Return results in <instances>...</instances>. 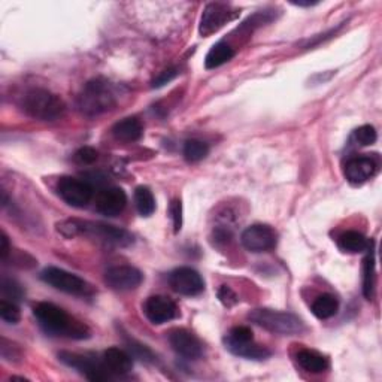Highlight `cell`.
I'll return each mask as SVG.
<instances>
[{
  "mask_svg": "<svg viewBox=\"0 0 382 382\" xmlns=\"http://www.w3.org/2000/svg\"><path fill=\"white\" fill-rule=\"evenodd\" d=\"M57 191L62 199L74 208L87 206L93 197V187L89 181L63 176L57 182Z\"/></svg>",
  "mask_w": 382,
  "mask_h": 382,
  "instance_id": "obj_8",
  "label": "cell"
},
{
  "mask_svg": "<svg viewBox=\"0 0 382 382\" xmlns=\"http://www.w3.org/2000/svg\"><path fill=\"white\" fill-rule=\"evenodd\" d=\"M176 75H178V70H176V69H174V67H172V69H166V70H163V72H162L157 78L154 79L152 87H155V89L163 87L164 84L171 82Z\"/></svg>",
  "mask_w": 382,
  "mask_h": 382,
  "instance_id": "obj_33",
  "label": "cell"
},
{
  "mask_svg": "<svg viewBox=\"0 0 382 382\" xmlns=\"http://www.w3.org/2000/svg\"><path fill=\"white\" fill-rule=\"evenodd\" d=\"M40 279L44 281L45 284L54 287L55 290H60L67 294L86 297L94 293L93 287L87 281H84L78 275L63 271V269H59V267L45 269V271L40 274Z\"/></svg>",
  "mask_w": 382,
  "mask_h": 382,
  "instance_id": "obj_6",
  "label": "cell"
},
{
  "mask_svg": "<svg viewBox=\"0 0 382 382\" xmlns=\"http://www.w3.org/2000/svg\"><path fill=\"white\" fill-rule=\"evenodd\" d=\"M0 317L9 324H17L21 318L20 308L13 302H9L6 299L0 300Z\"/></svg>",
  "mask_w": 382,
  "mask_h": 382,
  "instance_id": "obj_28",
  "label": "cell"
},
{
  "mask_svg": "<svg viewBox=\"0 0 382 382\" xmlns=\"http://www.w3.org/2000/svg\"><path fill=\"white\" fill-rule=\"evenodd\" d=\"M276 237V232L269 225L254 224L242 233L240 240H242V245L251 252H266L275 248Z\"/></svg>",
  "mask_w": 382,
  "mask_h": 382,
  "instance_id": "obj_9",
  "label": "cell"
},
{
  "mask_svg": "<svg viewBox=\"0 0 382 382\" xmlns=\"http://www.w3.org/2000/svg\"><path fill=\"white\" fill-rule=\"evenodd\" d=\"M135 205L137 212L142 217H150L152 215V212L155 210V201L154 196L147 187H137L135 191Z\"/></svg>",
  "mask_w": 382,
  "mask_h": 382,
  "instance_id": "obj_25",
  "label": "cell"
},
{
  "mask_svg": "<svg viewBox=\"0 0 382 382\" xmlns=\"http://www.w3.org/2000/svg\"><path fill=\"white\" fill-rule=\"evenodd\" d=\"M352 139H354V142L360 147H369V145H373L376 142L378 135H376V130H375L373 125L366 124V125L359 127V129L354 132Z\"/></svg>",
  "mask_w": 382,
  "mask_h": 382,
  "instance_id": "obj_27",
  "label": "cell"
},
{
  "mask_svg": "<svg viewBox=\"0 0 382 382\" xmlns=\"http://www.w3.org/2000/svg\"><path fill=\"white\" fill-rule=\"evenodd\" d=\"M169 344L184 359L197 360L203 356L202 342L186 329H175L169 333Z\"/></svg>",
  "mask_w": 382,
  "mask_h": 382,
  "instance_id": "obj_14",
  "label": "cell"
},
{
  "mask_svg": "<svg viewBox=\"0 0 382 382\" xmlns=\"http://www.w3.org/2000/svg\"><path fill=\"white\" fill-rule=\"evenodd\" d=\"M225 348H227L232 354L239 357H244L248 360H264L271 356V351L267 348L257 345L254 342V339L251 341H232V339H224Z\"/></svg>",
  "mask_w": 382,
  "mask_h": 382,
  "instance_id": "obj_17",
  "label": "cell"
},
{
  "mask_svg": "<svg viewBox=\"0 0 382 382\" xmlns=\"http://www.w3.org/2000/svg\"><path fill=\"white\" fill-rule=\"evenodd\" d=\"M209 152V147L202 142V140L197 139H190L184 145V157H186L189 162H201L203 160Z\"/></svg>",
  "mask_w": 382,
  "mask_h": 382,
  "instance_id": "obj_26",
  "label": "cell"
},
{
  "mask_svg": "<svg viewBox=\"0 0 382 382\" xmlns=\"http://www.w3.org/2000/svg\"><path fill=\"white\" fill-rule=\"evenodd\" d=\"M142 274L133 266H116L105 274L106 286L116 291H130L142 284Z\"/></svg>",
  "mask_w": 382,
  "mask_h": 382,
  "instance_id": "obj_10",
  "label": "cell"
},
{
  "mask_svg": "<svg viewBox=\"0 0 382 382\" xmlns=\"http://www.w3.org/2000/svg\"><path fill=\"white\" fill-rule=\"evenodd\" d=\"M127 205V196L118 187H108L96 197V209L106 217H117Z\"/></svg>",
  "mask_w": 382,
  "mask_h": 382,
  "instance_id": "obj_16",
  "label": "cell"
},
{
  "mask_svg": "<svg viewBox=\"0 0 382 382\" xmlns=\"http://www.w3.org/2000/svg\"><path fill=\"white\" fill-rule=\"evenodd\" d=\"M248 317L252 322H256L264 330L278 335L294 336L305 330V325L299 317L290 313H282V310L263 308L252 310Z\"/></svg>",
  "mask_w": 382,
  "mask_h": 382,
  "instance_id": "obj_5",
  "label": "cell"
},
{
  "mask_svg": "<svg viewBox=\"0 0 382 382\" xmlns=\"http://www.w3.org/2000/svg\"><path fill=\"white\" fill-rule=\"evenodd\" d=\"M296 360L303 371L310 373H322L329 369V360L315 349H300L296 354Z\"/></svg>",
  "mask_w": 382,
  "mask_h": 382,
  "instance_id": "obj_19",
  "label": "cell"
},
{
  "mask_svg": "<svg viewBox=\"0 0 382 382\" xmlns=\"http://www.w3.org/2000/svg\"><path fill=\"white\" fill-rule=\"evenodd\" d=\"M337 247L341 248V251H344V252L359 254V252H363L369 248L371 242H369V239L364 237L361 233L349 230V232H345L344 235H341V237L337 239Z\"/></svg>",
  "mask_w": 382,
  "mask_h": 382,
  "instance_id": "obj_21",
  "label": "cell"
},
{
  "mask_svg": "<svg viewBox=\"0 0 382 382\" xmlns=\"http://www.w3.org/2000/svg\"><path fill=\"white\" fill-rule=\"evenodd\" d=\"M378 172V163L372 159L363 155V157H354L345 164V178L352 186H361L366 181L373 178Z\"/></svg>",
  "mask_w": 382,
  "mask_h": 382,
  "instance_id": "obj_15",
  "label": "cell"
},
{
  "mask_svg": "<svg viewBox=\"0 0 382 382\" xmlns=\"http://www.w3.org/2000/svg\"><path fill=\"white\" fill-rule=\"evenodd\" d=\"M27 116L40 121H55L64 116L66 105L62 99L48 90L33 89L27 91L21 101Z\"/></svg>",
  "mask_w": 382,
  "mask_h": 382,
  "instance_id": "obj_3",
  "label": "cell"
},
{
  "mask_svg": "<svg viewBox=\"0 0 382 382\" xmlns=\"http://www.w3.org/2000/svg\"><path fill=\"white\" fill-rule=\"evenodd\" d=\"M103 361L109 369V372L114 376L127 375L133 367V361H132V357L129 356V354L120 348H116V347L108 348L103 352Z\"/></svg>",
  "mask_w": 382,
  "mask_h": 382,
  "instance_id": "obj_18",
  "label": "cell"
},
{
  "mask_svg": "<svg viewBox=\"0 0 382 382\" xmlns=\"http://www.w3.org/2000/svg\"><path fill=\"white\" fill-rule=\"evenodd\" d=\"M169 284L172 290L182 296H197L205 288V282L199 272L191 267H179L169 275Z\"/></svg>",
  "mask_w": 382,
  "mask_h": 382,
  "instance_id": "obj_12",
  "label": "cell"
},
{
  "mask_svg": "<svg viewBox=\"0 0 382 382\" xmlns=\"http://www.w3.org/2000/svg\"><path fill=\"white\" fill-rule=\"evenodd\" d=\"M235 57V50L225 44V42H218L214 47H212L205 59V66L206 69H215L223 66L224 63L230 62Z\"/></svg>",
  "mask_w": 382,
  "mask_h": 382,
  "instance_id": "obj_22",
  "label": "cell"
},
{
  "mask_svg": "<svg viewBox=\"0 0 382 382\" xmlns=\"http://www.w3.org/2000/svg\"><path fill=\"white\" fill-rule=\"evenodd\" d=\"M59 359L69 367H72V369L78 371L81 375H84L87 379L94 381V382L109 381L112 379V376H114L109 372L103 359L99 360L91 356H82V354L67 352V351L60 352Z\"/></svg>",
  "mask_w": 382,
  "mask_h": 382,
  "instance_id": "obj_7",
  "label": "cell"
},
{
  "mask_svg": "<svg viewBox=\"0 0 382 382\" xmlns=\"http://www.w3.org/2000/svg\"><path fill=\"white\" fill-rule=\"evenodd\" d=\"M144 313L152 324L159 325L175 320L179 310L176 303L172 299H169L167 296H151L144 305Z\"/></svg>",
  "mask_w": 382,
  "mask_h": 382,
  "instance_id": "obj_13",
  "label": "cell"
},
{
  "mask_svg": "<svg viewBox=\"0 0 382 382\" xmlns=\"http://www.w3.org/2000/svg\"><path fill=\"white\" fill-rule=\"evenodd\" d=\"M366 251H367V257L364 259L363 294L367 300H371L375 291V251L372 248V244Z\"/></svg>",
  "mask_w": 382,
  "mask_h": 382,
  "instance_id": "obj_24",
  "label": "cell"
},
{
  "mask_svg": "<svg viewBox=\"0 0 382 382\" xmlns=\"http://www.w3.org/2000/svg\"><path fill=\"white\" fill-rule=\"evenodd\" d=\"M218 299H220V302L225 308H233L239 302L236 293L229 286H221L220 287V290H218Z\"/></svg>",
  "mask_w": 382,
  "mask_h": 382,
  "instance_id": "obj_30",
  "label": "cell"
},
{
  "mask_svg": "<svg viewBox=\"0 0 382 382\" xmlns=\"http://www.w3.org/2000/svg\"><path fill=\"white\" fill-rule=\"evenodd\" d=\"M99 157V154L94 148L91 147H84L77 151L75 154V160L81 164H93Z\"/></svg>",
  "mask_w": 382,
  "mask_h": 382,
  "instance_id": "obj_31",
  "label": "cell"
},
{
  "mask_svg": "<svg viewBox=\"0 0 382 382\" xmlns=\"http://www.w3.org/2000/svg\"><path fill=\"white\" fill-rule=\"evenodd\" d=\"M171 214H172V220H174L175 232L178 233L181 230V225H182V205H181V201L176 199V201L172 202Z\"/></svg>",
  "mask_w": 382,
  "mask_h": 382,
  "instance_id": "obj_34",
  "label": "cell"
},
{
  "mask_svg": "<svg viewBox=\"0 0 382 382\" xmlns=\"http://www.w3.org/2000/svg\"><path fill=\"white\" fill-rule=\"evenodd\" d=\"M2 293L8 297V299H12V300H18L23 297L21 287L17 284L16 281L6 279V278L2 279Z\"/></svg>",
  "mask_w": 382,
  "mask_h": 382,
  "instance_id": "obj_29",
  "label": "cell"
},
{
  "mask_svg": "<svg viewBox=\"0 0 382 382\" xmlns=\"http://www.w3.org/2000/svg\"><path fill=\"white\" fill-rule=\"evenodd\" d=\"M116 96L111 86L103 79H93L86 84L78 97V106L89 117L101 116L116 106Z\"/></svg>",
  "mask_w": 382,
  "mask_h": 382,
  "instance_id": "obj_4",
  "label": "cell"
},
{
  "mask_svg": "<svg viewBox=\"0 0 382 382\" xmlns=\"http://www.w3.org/2000/svg\"><path fill=\"white\" fill-rule=\"evenodd\" d=\"M339 310V302L332 294H322L313 303V314L320 320H329Z\"/></svg>",
  "mask_w": 382,
  "mask_h": 382,
  "instance_id": "obj_23",
  "label": "cell"
},
{
  "mask_svg": "<svg viewBox=\"0 0 382 382\" xmlns=\"http://www.w3.org/2000/svg\"><path fill=\"white\" fill-rule=\"evenodd\" d=\"M9 240H8V236L5 232H2V239H0V257H2V260H6L8 254H9Z\"/></svg>",
  "mask_w": 382,
  "mask_h": 382,
  "instance_id": "obj_36",
  "label": "cell"
},
{
  "mask_svg": "<svg viewBox=\"0 0 382 382\" xmlns=\"http://www.w3.org/2000/svg\"><path fill=\"white\" fill-rule=\"evenodd\" d=\"M62 235L67 237L74 236H87L97 242L111 245V247H129L133 242V236L123 229L103 223L67 220L57 225Z\"/></svg>",
  "mask_w": 382,
  "mask_h": 382,
  "instance_id": "obj_2",
  "label": "cell"
},
{
  "mask_svg": "<svg viewBox=\"0 0 382 382\" xmlns=\"http://www.w3.org/2000/svg\"><path fill=\"white\" fill-rule=\"evenodd\" d=\"M112 135L121 142H136L144 135V125L135 117L124 118L114 125Z\"/></svg>",
  "mask_w": 382,
  "mask_h": 382,
  "instance_id": "obj_20",
  "label": "cell"
},
{
  "mask_svg": "<svg viewBox=\"0 0 382 382\" xmlns=\"http://www.w3.org/2000/svg\"><path fill=\"white\" fill-rule=\"evenodd\" d=\"M236 17V13L230 9L229 5L225 4H209L206 5L203 16L201 20L199 32L202 36L208 38L212 33L218 32L221 27H224L229 21Z\"/></svg>",
  "mask_w": 382,
  "mask_h": 382,
  "instance_id": "obj_11",
  "label": "cell"
},
{
  "mask_svg": "<svg viewBox=\"0 0 382 382\" xmlns=\"http://www.w3.org/2000/svg\"><path fill=\"white\" fill-rule=\"evenodd\" d=\"M130 349L136 354V356L140 359V360H145V361H152L154 360V356L152 352L145 347V345H140V344H136V342H130Z\"/></svg>",
  "mask_w": 382,
  "mask_h": 382,
  "instance_id": "obj_35",
  "label": "cell"
},
{
  "mask_svg": "<svg viewBox=\"0 0 382 382\" xmlns=\"http://www.w3.org/2000/svg\"><path fill=\"white\" fill-rule=\"evenodd\" d=\"M225 337L232 339V341H251V339H254L251 329L247 327V325H237V327H233Z\"/></svg>",
  "mask_w": 382,
  "mask_h": 382,
  "instance_id": "obj_32",
  "label": "cell"
},
{
  "mask_svg": "<svg viewBox=\"0 0 382 382\" xmlns=\"http://www.w3.org/2000/svg\"><path fill=\"white\" fill-rule=\"evenodd\" d=\"M33 314L40 327L51 336L77 339V341L90 337V329L86 324L77 320L75 317L69 315L66 310L55 306L54 303L50 302L38 303L33 309Z\"/></svg>",
  "mask_w": 382,
  "mask_h": 382,
  "instance_id": "obj_1",
  "label": "cell"
}]
</instances>
